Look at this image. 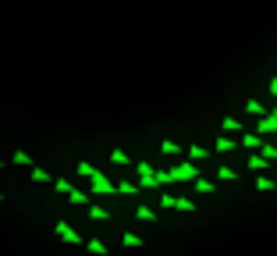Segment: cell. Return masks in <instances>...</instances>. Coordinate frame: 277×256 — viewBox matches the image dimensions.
<instances>
[{
	"instance_id": "cell-1",
	"label": "cell",
	"mask_w": 277,
	"mask_h": 256,
	"mask_svg": "<svg viewBox=\"0 0 277 256\" xmlns=\"http://www.w3.org/2000/svg\"><path fill=\"white\" fill-rule=\"evenodd\" d=\"M114 192H118V181H110L103 171H96L89 178V196H114Z\"/></svg>"
},
{
	"instance_id": "cell-2",
	"label": "cell",
	"mask_w": 277,
	"mask_h": 256,
	"mask_svg": "<svg viewBox=\"0 0 277 256\" xmlns=\"http://www.w3.org/2000/svg\"><path fill=\"white\" fill-rule=\"evenodd\" d=\"M135 171H138V189H156V168L149 160H138Z\"/></svg>"
},
{
	"instance_id": "cell-3",
	"label": "cell",
	"mask_w": 277,
	"mask_h": 256,
	"mask_svg": "<svg viewBox=\"0 0 277 256\" xmlns=\"http://www.w3.org/2000/svg\"><path fill=\"white\" fill-rule=\"evenodd\" d=\"M54 235H57L61 242H68V246H82V235L71 228L68 221H57V224H54Z\"/></svg>"
},
{
	"instance_id": "cell-4",
	"label": "cell",
	"mask_w": 277,
	"mask_h": 256,
	"mask_svg": "<svg viewBox=\"0 0 277 256\" xmlns=\"http://www.w3.org/2000/svg\"><path fill=\"white\" fill-rule=\"evenodd\" d=\"M171 174H174V181H196V178H199V168H196L192 160H185V164L171 168Z\"/></svg>"
},
{
	"instance_id": "cell-5",
	"label": "cell",
	"mask_w": 277,
	"mask_h": 256,
	"mask_svg": "<svg viewBox=\"0 0 277 256\" xmlns=\"http://www.w3.org/2000/svg\"><path fill=\"white\" fill-rule=\"evenodd\" d=\"M270 132H277V107L267 110V118L256 121V135H270Z\"/></svg>"
},
{
	"instance_id": "cell-6",
	"label": "cell",
	"mask_w": 277,
	"mask_h": 256,
	"mask_svg": "<svg viewBox=\"0 0 277 256\" xmlns=\"http://www.w3.org/2000/svg\"><path fill=\"white\" fill-rule=\"evenodd\" d=\"M238 146H245L249 153H260V150H263V135H252V132H242V135H238Z\"/></svg>"
},
{
	"instance_id": "cell-7",
	"label": "cell",
	"mask_w": 277,
	"mask_h": 256,
	"mask_svg": "<svg viewBox=\"0 0 277 256\" xmlns=\"http://www.w3.org/2000/svg\"><path fill=\"white\" fill-rule=\"evenodd\" d=\"M231 150H238V135H224L220 132V139L213 143V153H231Z\"/></svg>"
},
{
	"instance_id": "cell-8",
	"label": "cell",
	"mask_w": 277,
	"mask_h": 256,
	"mask_svg": "<svg viewBox=\"0 0 277 256\" xmlns=\"http://www.w3.org/2000/svg\"><path fill=\"white\" fill-rule=\"evenodd\" d=\"M220 132H224V135H242L245 128H242L238 118H224V121H220Z\"/></svg>"
},
{
	"instance_id": "cell-9",
	"label": "cell",
	"mask_w": 277,
	"mask_h": 256,
	"mask_svg": "<svg viewBox=\"0 0 277 256\" xmlns=\"http://www.w3.org/2000/svg\"><path fill=\"white\" fill-rule=\"evenodd\" d=\"M185 153H189V160H192V164H199V160H206L213 150H206V146H196V143H192V146H189Z\"/></svg>"
},
{
	"instance_id": "cell-10",
	"label": "cell",
	"mask_w": 277,
	"mask_h": 256,
	"mask_svg": "<svg viewBox=\"0 0 277 256\" xmlns=\"http://www.w3.org/2000/svg\"><path fill=\"white\" fill-rule=\"evenodd\" d=\"M68 203H71V206H89V203H93V196H89V192H82V189H71Z\"/></svg>"
},
{
	"instance_id": "cell-11",
	"label": "cell",
	"mask_w": 277,
	"mask_h": 256,
	"mask_svg": "<svg viewBox=\"0 0 277 256\" xmlns=\"http://www.w3.org/2000/svg\"><path fill=\"white\" fill-rule=\"evenodd\" d=\"M245 114H252V118L260 121V118H267V107H263L260 100H245Z\"/></svg>"
},
{
	"instance_id": "cell-12",
	"label": "cell",
	"mask_w": 277,
	"mask_h": 256,
	"mask_svg": "<svg viewBox=\"0 0 277 256\" xmlns=\"http://www.w3.org/2000/svg\"><path fill=\"white\" fill-rule=\"evenodd\" d=\"M11 164H14V168H36L32 157H29L25 150H14V153H11Z\"/></svg>"
},
{
	"instance_id": "cell-13",
	"label": "cell",
	"mask_w": 277,
	"mask_h": 256,
	"mask_svg": "<svg viewBox=\"0 0 277 256\" xmlns=\"http://www.w3.org/2000/svg\"><path fill=\"white\" fill-rule=\"evenodd\" d=\"M174 210H181V214H196V199H189V196H174Z\"/></svg>"
},
{
	"instance_id": "cell-14",
	"label": "cell",
	"mask_w": 277,
	"mask_h": 256,
	"mask_svg": "<svg viewBox=\"0 0 277 256\" xmlns=\"http://www.w3.org/2000/svg\"><path fill=\"white\" fill-rule=\"evenodd\" d=\"M121 246H125V249H142V235H135V231H125V235H121Z\"/></svg>"
},
{
	"instance_id": "cell-15",
	"label": "cell",
	"mask_w": 277,
	"mask_h": 256,
	"mask_svg": "<svg viewBox=\"0 0 277 256\" xmlns=\"http://www.w3.org/2000/svg\"><path fill=\"white\" fill-rule=\"evenodd\" d=\"M135 221H146V224H153V221H156V210H153V206H135Z\"/></svg>"
},
{
	"instance_id": "cell-16",
	"label": "cell",
	"mask_w": 277,
	"mask_h": 256,
	"mask_svg": "<svg viewBox=\"0 0 277 256\" xmlns=\"http://www.w3.org/2000/svg\"><path fill=\"white\" fill-rule=\"evenodd\" d=\"M85 210H89V221H107V217H110V214H107V210H103L100 203H89Z\"/></svg>"
},
{
	"instance_id": "cell-17",
	"label": "cell",
	"mask_w": 277,
	"mask_h": 256,
	"mask_svg": "<svg viewBox=\"0 0 277 256\" xmlns=\"http://www.w3.org/2000/svg\"><path fill=\"white\" fill-rule=\"evenodd\" d=\"M85 249H89L93 256H107V253H110V249H107V246H103L100 239H89V242H85Z\"/></svg>"
},
{
	"instance_id": "cell-18",
	"label": "cell",
	"mask_w": 277,
	"mask_h": 256,
	"mask_svg": "<svg viewBox=\"0 0 277 256\" xmlns=\"http://www.w3.org/2000/svg\"><path fill=\"white\" fill-rule=\"evenodd\" d=\"M160 153H164V157H178V153H181V146H178V143H171V139H164V143H160Z\"/></svg>"
},
{
	"instance_id": "cell-19",
	"label": "cell",
	"mask_w": 277,
	"mask_h": 256,
	"mask_svg": "<svg viewBox=\"0 0 277 256\" xmlns=\"http://www.w3.org/2000/svg\"><path fill=\"white\" fill-rule=\"evenodd\" d=\"M110 164H118V168H128L132 160H128V153H125V150H110Z\"/></svg>"
},
{
	"instance_id": "cell-20",
	"label": "cell",
	"mask_w": 277,
	"mask_h": 256,
	"mask_svg": "<svg viewBox=\"0 0 277 256\" xmlns=\"http://www.w3.org/2000/svg\"><path fill=\"white\" fill-rule=\"evenodd\" d=\"M256 189H260V192H274L277 181H274V178H267V174H260V178H256Z\"/></svg>"
},
{
	"instance_id": "cell-21",
	"label": "cell",
	"mask_w": 277,
	"mask_h": 256,
	"mask_svg": "<svg viewBox=\"0 0 277 256\" xmlns=\"http://www.w3.org/2000/svg\"><path fill=\"white\" fill-rule=\"evenodd\" d=\"M267 168H270V164H267L260 153H249V171H267Z\"/></svg>"
},
{
	"instance_id": "cell-22",
	"label": "cell",
	"mask_w": 277,
	"mask_h": 256,
	"mask_svg": "<svg viewBox=\"0 0 277 256\" xmlns=\"http://www.w3.org/2000/svg\"><path fill=\"white\" fill-rule=\"evenodd\" d=\"M217 181H238V171L235 168H217Z\"/></svg>"
},
{
	"instance_id": "cell-23",
	"label": "cell",
	"mask_w": 277,
	"mask_h": 256,
	"mask_svg": "<svg viewBox=\"0 0 277 256\" xmlns=\"http://www.w3.org/2000/svg\"><path fill=\"white\" fill-rule=\"evenodd\" d=\"M32 181H36V185H43V181H54V174H50V171H43V168H32Z\"/></svg>"
},
{
	"instance_id": "cell-24",
	"label": "cell",
	"mask_w": 277,
	"mask_h": 256,
	"mask_svg": "<svg viewBox=\"0 0 277 256\" xmlns=\"http://www.w3.org/2000/svg\"><path fill=\"white\" fill-rule=\"evenodd\" d=\"M192 185H196V192H203V196H210V192L217 189V185H213V181H206V178H196Z\"/></svg>"
},
{
	"instance_id": "cell-25",
	"label": "cell",
	"mask_w": 277,
	"mask_h": 256,
	"mask_svg": "<svg viewBox=\"0 0 277 256\" xmlns=\"http://www.w3.org/2000/svg\"><path fill=\"white\" fill-rule=\"evenodd\" d=\"M260 157H263L267 164H270V160H277V146H274V143H263V150H260Z\"/></svg>"
},
{
	"instance_id": "cell-26",
	"label": "cell",
	"mask_w": 277,
	"mask_h": 256,
	"mask_svg": "<svg viewBox=\"0 0 277 256\" xmlns=\"http://www.w3.org/2000/svg\"><path fill=\"white\" fill-rule=\"evenodd\" d=\"M118 192H121V196H138V185H132V181H118Z\"/></svg>"
},
{
	"instance_id": "cell-27",
	"label": "cell",
	"mask_w": 277,
	"mask_h": 256,
	"mask_svg": "<svg viewBox=\"0 0 277 256\" xmlns=\"http://www.w3.org/2000/svg\"><path fill=\"white\" fill-rule=\"evenodd\" d=\"M78 174H82V178H93V174H96V168H93V164H89V160H78Z\"/></svg>"
},
{
	"instance_id": "cell-28",
	"label": "cell",
	"mask_w": 277,
	"mask_h": 256,
	"mask_svg": "<svg viewBox=\"0 0 277 256\" xmlns=\"http://www.w3.org/2000/svg\"><path fill=\"white\" fill-rule=\"evenodd\" d=\"M54 192H61V196H71V185L64 178H54Z\"/></svg>"
},
{
	"instance_id": "cell-29",
	"label": "cell",
	"mask_w": 277,
	"mask_h": 256,
	"mask_svg": "<svg viewBox=\"0 0 277 256\" xmlns=\"http://www.w3.org/2000/svg\"><path fill=\"white\" fill-rule=\"evenodd\" d=\"M156 203H160V210H174V196H171V192H164Z\"/></svg>"
},
{
	"instance_id": "cell-30",
	"label": "cell",
	"mask_w": 277,
	"mask_h": 256,
	"mask_svg": "<svg viewBox=\"0 0 277 256\" xmlns=\"http://www.w3.org/2000/svg\"><path fill=\"white\" fill-rule=\"evenodd\" d=\"M267 89H270V96L277 100V79H270V85H267Z\"/></svg>"
},
{
	"instance_id": "cell-31",
	"label": "cell",
	"mask_w": 277,
	"mask_h": 256,
	"mask_svg": "<svg viewBox=\"0 0 277 256\" xmlns=\"http://www.w3.org/2000/svg\"><path fill=\"white\" fill-rule=\"evenodd\" d=\"M0 168H4V160H0Z\"/></svg>"
},
{
	"instance_id": "cell-32",
	"label": "cell",
	"mask_w": 277,
	"mask_h": 256,
	"mask_svg": "<svg viewBox=\"0 0 277 256\" xmlns=\"http://www.w3.org/2000/svg\"><path fill=\"white\" fill-rule=\"evenodd\" d=\"M0 199H4V192H0Z\"/></svg>"
}]
</instances>
